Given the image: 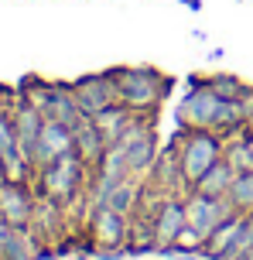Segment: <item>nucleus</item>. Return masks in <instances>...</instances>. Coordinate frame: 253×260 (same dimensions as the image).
<instances>
[{"label": "nucleus", "mask_w": 253, "mask_h": 260, "mask_svg": "<svg viewBox=\"0 0 253 260\" xmlns=\"http://www.w3.org/2000/svg\"><path fill=\"white\" fill-rule=\"evenodd\" d=\"M117 92H120V103H127L130 110H151L164 92V79L151 69H127L117 72Z\"/></svg>", "instance_id": "nucleus-1"}, {"label": "nucleus", "mask_w": 253, "mask_h": 260, "mask_svg": "<svg viewBox=\"0 0 253 260\" xmlns=\"http://www.w3.org/2000/svg\"><path fill=\"white\" fill-rule=\"evenodd\" d=\"M215 161H219V141L212 134H205V130H195L185 141L182 154H178V171H182V178L188 185H195Z\"/></svg>", "instance_id": "nucleus-2"}, {"label": "nucleus", "mask_w": 253, "mask_h": 260, "mask_svg": "<svg viewBox=\"0 0 253 260\" xmlns=\"http://www.w3.org/2000/svg\"><path fill=\"white\" fill-rule=\"evenodd\" d=\"M72 96H76V103L82 106V113L86 117H96L99 110H106L120 100V92H117V79L113 76H89V79H79L76 86H72Z\"/></svg>", "instance_id": "nucleus-3"}, {"label": "nucleus", "mask_w": 253, "mask_h": 260, "mask_svg": "<svg viewBox=\"0 0 253 260\" xmlns=\"http://www.w3.org/2000/svg\"><path fill=\"white\" fill-rule=\"evenodd\" d=\"M233 212H236V209H233V202H223V199H212V195H202V192H195L185 202L188 226H195L205 240H209L215 226L226 219V216H233Z\"/></svg>", "instance_id": "nucleus-4"}, {"label": "nucleus", "mask_w": 253, "mask_h": 260, "mask_svg": "<svg viewBox=\"0 0 253 260\" xmlns=\"http://www.w3.org/2000/svg\"><path fill=\"white\" fill-rule=\"evenodd\" d=\"M219 106H223V96L205 82V86H195L188 92V100L182 103V120L195 130L215 127V117H219Z\"/></svg>", "instance_id": "nucleus-5"}, {"label": "nucleus", "mask_w": 253, "mask_h": 260, "mask_svg": "<svg viewBox=\"0 0 253 260\" xmlns=\"http://www.w3.org/2000/svg\"><path fill=\"white\" fill-rule=\"evenodd\" d=\"M68 151H76V134L68 127H62L58 120H45L38 141H34V161L52 165V161H58V157L68 154Z\"/></svg>", "instance_id": "nucleus-6"}, {"label": "nucleus", "mask_w": 253, "mask_h": 260, "mask_svg": "<svg viewBox=\"0 0 253 260\" xmlns=\"http://www.w3.org/2000/svg\"><path fill=\"white\" fill-rule=\"evenodd\" d=\"M79 171H82V157L76 151H68L58 161L45 165V188L52 195H58V199H68L76 192V185H79Z\"/></svg>", "instance_id": "nucleus-7"}, {"label": "nucleus", "mask_w": 253, "mask_h": 260, "mask_svg": "<svg viewBox=\"0 0 253 260\" xmlns=\"http://www.w3.org/2000/svg\"><path fill=\"white\" fill-rule=\"evenodd\" d=\"M113 144H120L123 147V154H127V168L130 171H144L151 161H154V130L140 127V123H133V127L123 130V137L120 141H113Z\"/></svg>", "instance_id": "nucleus-8"}, {"label": "nucleus", "mask_w": 253, "mask_h": 260, "mask_svg": "<svg viewBox=\"0 0 253 260\" xmlns=\"http://www.w3.org/2000/svg\"><path fill=\"white\" fill-rule=\"evenodd\" d=\"M133 113H137V110H130L127 103H120V100H117L113 106L99 110V113L93 117V123H96V130L106 137V144H113V141H120V137H123V130H127V127H133V123H137V120H133Z\"/></svg>", "instance_id": "nucleus-9"}, {"label": "nucleus", "mask_w": 253, "mask_h": 260, "mask_svg": "<svg viewBox=\"0 0 253 260\" xmlns=\"http://www.w3.org/2000/svg\"><path fill=\"white\" fill-rule=\"evenodd\" d=\"M188 226V216H185V206L178 202V199H168L164 206H161L158 219H154V236H158V247H171L174 236L182 233Z\"/></svg>", "instance_id": "nucleus-10"}, {"label": "nucleus", "mask_w": 253, "mask_h": 260, "mask_svg": "<svg viewBox=\"0 0 253 260\" xmlns=\"http://www.w3.org/2000/svg\"><path fill=\"white\" fill-rule=\"evenodd\" d=\"M96 240H99V247H120L123 240H127V219H123V212H117V209H110V206H99L96 209Z\"/></svg>", "instance_id": "nucleus-11"}, {"label": "nucleus", "mask_w": 253, "mask_h": 260, "mask_svg": "<svg viewBox=\"0 0 253 260\" xmlns=\"http://www.w3.org/2000/svg\"><path fill=\"white\" fill-rule=\"evenodd\" d=\"M45 117L48 120H58L62 127L76 130L86 120V113H82V106L76 103V96H72V89H55L52 100H48V106H45Z\"/></svg>", "instance_id": "nucleus-12"}, {"label": "nucleus", "mask_w": 253, "mask_h": 260, "mask_svg": "<svg viewBox=\"0 0 253 260\" xmlns=\"http://www.w3.org/2000/svg\"><path fill=\"white\" fill-rule=\"evenodd\" d=\"M243 226H246V216H243V212H233V216H226V219H223V222L212 230V236L205 240V250H209L212 257H223V253H229V250H233V243L240 240Z\"/></svg>", "instance_id": "nucleus-13"}, {"label": "nucleus", "mask_w": 253, "mask_h": 260, "mask_svg": "<svg viewBox=\"0 0 253 260\" xmlns=\"http://www.w3.org/2000/svg\"><path fill=\"white\" fill-rule=\"evenodd\" d=\"M236 175H240V171L233 168L229 161H215L212 168L195 182V192L212 195V199H223V195H229V188H233V182H236Z\"/></svg>", "instance_id": "nucleus-14"}, {"label": "nucleus", "mask_w": 253, "mask_h": 260, "mask_svg": "<svg viewBox=\"0 0 253 260\" xmlns=\"http://www.w3.org/2000/svg\"><path fill=\"white\" fill-rule=\"evenodd\" d=\"M76 134V151H79V157L82 161H103V154H106V137L96 130V123H93V117H86L79 123V127L72 130Z\"/></svg>", "instance_id": "nucleus-15"}, {"label": "nucleus", "mask_w": 253, "mask_h": 260, "mask_svg": "<svg viewBox=\"0 0 253 260\" xmlns=\"http://www.w3.org/2000/svg\"><path fill=\"white\" fill-rule=\"evenodd\" d=\"M0 216L14 226L31 219V199L21 188H0Z\"/></svg>", "instance_id": "nucleus-16"}, {"label": "nucleus", "mask_w": 253, "mask_h": 260, "mask_svg": "<svg viewBox=\"0 0 253 260\" xmlns=\"http://www.w3.org/2000/svg\"><path fill=\"white\" fill-rule=\"evenodd\" d=\"M133 199H137V185H133L130 178H120V182L113 185V192L106 195V206L127 216V212L133 209Z\"/></svg>", "instance_id": "nucleus-17"}, {"label": "nucleus", "mask_w": 253, "mask_h": 260, "mask_svg": "<svg viewBox=\"0 0 253 260\" xmlns=\"http://www.w3.org/2000/svg\"><path fill=\"white\" fill-rule=\"evenodd\" d=\"M229 202H233V209H253V171L236 175V182L229 188Z\"/></svg>", "instance_id": "nucleus-18"}, {"label": "nucleus", "mask_w": 253, "mask_h": 260, "mask_svg": "<svg viewBox=\"0 0 253 260\" xmlns=\"http://www.w3.org/2000/svg\"><path fill=\"white\" fill-rule=\"evenodd\" d=\"M226 161L236 171H253V147H250V141H246V144H236V147L229 151Z\"/></svg>", "instance_id": "nucleus-19"}, {"label": "nucleus", "mask_w": 253, "mask_h": 260, "mask_svg": "<svg viewBox=\"0 0 253 260\" xmlns=\"http://www.w3.org/2000/svg\"><path fill=\"white\" fill-rule=\"evenodd\" d=\"M209 86H212V89L219 92L223 100H240L243 92H246V89L240 86V82H236V79H229V76H219V79H212Z\"/></svg>", "instance_id": "nucleus-20"}, {"label": "nucleus", "mask_w": 253, "mask_h": 260, "mask_svg": "<svg viewBox=\"0 0 253 260\" xmlns=\"http://www.w3.org/2000/svg\"><path fill=\"white\" fill-rule=\"evenodd\" d=\"M174 247H182V250H199V247H205V236L199 233V230H195V226H185V230H182V233L174 236Z\"/></svg>", "instance_id": "nucleus-21"}, {"label": "nucleus", "mask_w": 253, "mask_h": 260, "mask_svg": "<svg viewBox=\"0 0 253 260\" xmlns=\"http://www.w3.org/2000/svg\"><path fill=\"white\" fill-rule=\"evenodd\" d=\"M17 151V130L11 127V120H0V157Z\"/></svg>", "instance_id": "nucleus-22"}, {"label": "nucleus", "mask_w": 253, "mask_h": 260, "mask_svg": "<svg viewBox=\"0 0 253 260\" xmlns=\"http://www.w3.org/2000/svg\"><path fill=\"white\" fill-rule=\"evenodd\" d=\"M7 236H11V230H7V219H4V216H0V247H4V243H7Z\"/></svg>", "instance_id": "nucleus-23"}, {"label": "nucleus", "mask_w": 253, "mask_h": 260, "mask_svg": "<svg viewBox=\"0 0 253 260\" xmlns=\"http://www.w3.org/2000/svg\"><path fill=\"white\" fill-rule=\"evenodd\" d=\"M103 260H127V257H123V253H106Z\"/></svg>", "instance_id": "nucleus-24"}, {"label": "nucleus", "mask_w": 253, "mask_h": 260, "mask_svg": "<svg viewBox=\"0 0 253 260\" xmlns=\"http://www.w3.org/2000/svg\"><path fill=\"white\" fill-rule=\"evenodd\" d=\"M182 260H192V257H182Z\"/></svg>", "instance_id": "nucleus-25"}, {"label": "nucleus", "mask_w": 253, "mask_h": 260, "mask_svg": "<svg viewBox=\"0 0 253 260\" xmlns=\"http://www.w3.org/2000/svg\"><path fill=\"white\" fill-rule=\"evenodd\" d=\"M250 120H253V117H250Z\"/></svg>", "instance_id": "nucleus-26"}]
</instances>
